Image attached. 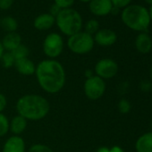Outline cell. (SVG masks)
I'll use <instances>...</instances> for the list:
<instances>
[{
    "label": "cell",
    "mask_w": 152,
    "mask_h": 152,
    "mask_svg": "<svg viewBox=\"0 0 152 152\" xmlns=\"http://www.w3.org/2000/svg\"><path fill=\"white\" fill-rule=\"evenodd\" d=\"M9 124L8 118L2 113H0V137L5 136L9 131Z\"/></svg>",
    "instance_id": "22"
},
{
    "label": "cell",
    "mask_w": 152,
    "mask_h": 152,
    "mask_svg": "<svg viewBox=\"0 0 152 152\" xmlns=\"http://www.w3.org/2000/svg\"><path fill=\"white\" fill-rule=\"evenodd\" d=\"M55 23H56V17H54L50 14H42L35 18L33 25L37 30L47 31L52 28Z\"/></svg>",
    "instance_id": "12"
},
{
    "label": "cell",
    "mask_w": 152,
    "mask_h": 152,
    "mask_svg": "<svg viewBox=\"0 0 152 152\" xmlns=\"http://www.w3.org/2000/svg\"><path fill=\"white\" fill-rule=\"evenodd\" d=\"M56 23L62 33L71 37L81 31L83 18L81 15L72 8L62 9L56 16Z\"/></svg>",
    "instance_id": "4"
},
{
    "label": "cell",
    "mask_w": 152,
    "mask_h": 152,
    "mask_svg": "<svg viewBox=\"0 0 152 152\" xmlns=\"http://www.w3.org/2000/svg\"><path fill=\"white\" fill-rule=\"evenodd\" d=\"M85 32L90 34V35H93L96 34L99 30V23L97 20L95 19H91L90 21H88L85 24Z\"/></svg>",
    "instance_id": "21"
},
{
    "label": "cell",
    "mask_w": 152,
    "mask_h": 152,
    "mask_svg": "<svg viewBox=\"0 0 152 152\" xmlns=\"http://www.w3.org/2000/svg\"><path fill=\"white\" fill-rule=\"evenodd\" d=\"M2 152H25V142L18 135L12 136L7 140Z\"/></svg>",
    "instance_id": "11"
},
{
    "label": "cell",
    "mask_w": 152,
    "mask_h": 152,
    "mask_svg": "<svg viewBox=\"0 0 152 152\" xmlns=\"http://www.w3.org/2000/svg\"><path fill=\"white\" fill-rule=\"evenodd\" d=\"M89 7L93 15L97 16H105L110 14L113 4L111 0H91Z\"/></svg>",
    "instance_id": "9"
},
{
    "label": "cell",
    "mask_w": 152,
    "mask_h": 152,
    "mask_svg": "<svg viewBox=\"0 0 152 152\" xmlns=\"http://www.w3.org/2000/svg\"><path fill=\"white\" fill-rule=\"evenodd\" d=\"M149 17H150V22H152V5L150 6V8H149Z\"/></svg>",
    "instance_id": "36"
},
{
    "label": "cell",
    "mask_w": 152,
    "mask_h": 152,
    "mask_svg": "<svg viewBox=\"0 0 152 152\" xmlns=\"http://www.w3.org/2000/svg\"><path fill=\"white\" fill-rule=\"evenodd\" d=\"M61 10H62V9H60L56 5L54 4V5L50 7V15H53L54 17H56V16L59 14V12H60Z\"/></svg>",
    "instance_id": "29"
},
{
    "label": "cell",
    "mask_w": 152,
    "mask_h": 152,
    "mask_svg": "<svg viewBox=\"0 0 152 152\" xmlns=\"http://www.w3.org/2000/svg\"><path fill=\"white\" fill-rule=\"evenodd\" d=\"M80 1H82V2H83V3H87V2H90L91 0H80Z\"/></svg>",
    "instance_id": "38"
},
{
    "label": "cell",
    "mask_w": 152,
    "mask_h": 152,
    "mask_svg": "<svg viewBox=\"0 0 152 152\" xmlns=\"http://www.w3.org/2000/svg\"><path fill=\"white\" fill-rule=\"evenodd\" d=\"M0 27H2L3 30L8 33L15 32L18 28V23L12 16H5L2 20H0Z\"/></svg>",
    "instance_id": "18"
},
{
    "label": "cell",
    "mask_w": 152,
    "mask_h": 152,
    "mask_svg": "<svg viewBox=\"0 0 152 152\" xmlns=\"http://www.w3.org/2000/svg\"><path fill=\"white\" fill-rule=\"evenodd\" d=\"M11 53L13 54V56H14V57H15V59L16 61V60H19V59L27 58L29 54H30V50L25 45L21 44L15 49L11 51Z\"/></svg>",
    "instance_id": "19"
},
{
    "label": "cell",
    "mask_w": 152,
    "mask_h": 152,
    "mask_svg": "<svg viewBox=\"0 0 152 152\" xmlns=\"http://www.w3.org/2000/svg\"><path fill=\"white\" fill-rule=\"evenodd\" d=\"M94 41L102 47H109L115 43L117 36L115 32L109 29L99 30V31L94 36Z\"/></svg>",
    "instance_id": "10"
},
{
    "label": "cell",
    "mask_w": 152,
    "mask_h": 152,
    "mask_svg": "<svg viewBox=\"0 0 152 152\" xmlns=\"http://www.w3.org/2000/svg\"><path fill=\"white\" fill-rule=\"evenodd\" d=\"M50 105L42 96L28 94L21 97L16 102V110L19 115L26 120H41L49 113Z\"/></svg>",
    "instance_id": "2"
},
{
    "label": "cell",
    "mask_w": 152,
    "mask_h": 152,
    "mask_svg": "<svg viewBox=\"0 0 152 152\" xmlns=\"http://www.w3.org/2000/svg\"><path fill=\"white\" fill-rule=\"evenodd\" d=\"M3 54H4V48H3V46H2V43L0 42V59H1Z\"/></svg>",
    "instance_id": "35"
},
{
    "label": "cell",
    "mask_w": 152,
    "mask_h": 152,
    "mask_svg": "<svg viewBox=\"0 0 152 152\" xmlns=\"http://www.w3.org/2000/svg\"><path fill=\"white\" fill-rule=\"evenodd\" d=\"M15 66L16 70L18 71V72L23 74V75L30 76V75L35 74L36 65L28 57L16 60L15 64Z\"/></svg>",
    "instance_id": "13"
},
{
    "label": "cell",
    "mask_w": 152,
    "mask_h": 152,
    "mask_svg": "<svg viewBox=\"0 0 152 152\" xmlns=\"http://www.w3.org/2000/svg\"><path fill=\"white\" fill-rule=\"evenodd\" d=\"M94 39L85 31H80L69 37L67 40L68 48L74 54L84 55L92 50L94 48Z\"/></svg>",
    "instance_id": "5"
},
{
    "label": "cell",
    "mask_w": 152,
    "mask_h": 152,
    "mask_svg": "<svg viewBox=\"0 0 152 152\" xmlns=\"http://www.w3.org/2000/svg\"><path fill=\"white\" fill-rule=\"evenodd\" d=\"M118 72V65L117 64L110 59V58H104L99 60L95 65V72L97 76L101 79H110Z\"/></svg>",
    "instance_id": "8"
},
{
    "label": "cell",
    "mask_w": 152,
    "mask_h": 152,
    "mask_svg": "<svg viewBox=\"0 0 152 152\" xmlns=\"http://www.w3.org/2000/svg\"><path fill=\"white\" fill-rule=\"evenodd\" d=\"M123 23L131 30L145 32L150 24L148 10L140 5H129L121 13Z\"/></svg>",
    "instance_id": "3"
},
{
    "label": "cell",
    "mask_w": 152,
    "mask_h": 152,
    "mask_svg": "<svg viewBox=\"0 0 152 152\" xmlns=\"http://www.w3.org/2000/svg\"><path fill=\"white\" fill-rule=\"evenodd\" d=\"M15 2V0H0V9L7 10L9 9Z\"/></svg>",
    "instance_id": "27"
},
{
    "label": "cell",
    "mask_w": 152,
    "mask_h": 152,
    "mask_svg": "<svg viewBox=\"0 0 152 152\" xmlns=\"http://www.w3.org/2000/svg\"><path fill=\"white\" fill-rule=\"evenodd\" d=\"M64 49L63 38L56 32L48 34L43 41V51L50 59L58 57Z\"/></svg>",
    "instance_id": "7"
},
{
    "label": "cell",
    "mask_w": 152,
    "mask_h": 152,
    "mask_svg": "<svg viewBox=\"0 0 152 152\" xmlns=\"http://www.w3.org/2000/svg\"><path fill=\"white\" fill-rule=\"evenodd\" d=\"M144 1L147 3V4H148V5H152V0H144Z\"/></svg>",
    "instance_id": "37"
},
{
    "label": "cell",
    "mask_w": 152,
    "mask_h": 152,
    "mask_svg": "<svg viewBox=\"0 0 152 152\" xmlns=\"http://www.w3.org/2000/svg\"><path fill=\"white\" fill-rule=\"evenodd\" d=\"M111 2L114 7H118L119 9L121 8H125L130 5L132 0H111Z\"/></svg>",
    "instance_id": "26"
},
{
    "label": "cell",
    "mask_w": 152,
    "mask_h": 152,
    "mask_svg": "<svg viewBox=\"0 0 152 152\" xmlns=\"http://www.w3.org/2000/svg\"><path fill=\"white\" fill-rule=\"evenodd\" d=\"M118 109L122 114H126L131 109V104L126 99H121L118 103Z\"/></svg>",
    "instance_id": "25"
},
{
    "label": "cell",
    "mask_w": 152,
    "mask_h": 152,
    "mask_svg": "<svg viewBox=\"0 0 152 152\" xmlns=\"http://www.w3.org/2000/svg\"><path fill=\"white\" fill-rule=\"evenodd\" d=\"M75 0H55V5H56L60 9L71 8Z\"/></svg>",
    "instance_id": "24"
},
{
    "label": "cell",
    "mask_w": 152,
    "mask_h": 152,
    "mask_svg": "<svg viewBox=\"0 0 152 152\" xmlns=\"http://www.w3.org/2000/svg\"><path fill=\"white\" fill-rule=\"evenodd\" d=\"M150 77L152 79V65H151V68H150Z\"/></svg>",
    "instance_id": "39"
},
{
    "label": "cell",
    "mask_w": 152,
    "mask_h": 152,
    "mask_svg": "<svg viewBox=\"0 0 152 152\" xmlns=\"http://www.w3.org/2000/svg\"><path fill=\"white\" fill-rule=\"evenodd\" d=\"M85 76H86V78L88 79V78H91V77H92L93 76V73H92V71L91 70H86L85 71Z\"/></svg>",
    "instance_id": "33"
},
{
    "label": "cell",
    "mask_w": 152,
    "mask_h": 152,
    "mask_svg": "<svg viewBox=\"0 0 152 152\" xmlns=\"http://www.w3.org/2000/svg\"><path fill=\"white\" fill-rule=\"evenodd\" d=\"M26 127H27V120L19 115L15 116L9 124V130H11V132L14 134L18 136L19 134L23 133L25 131Z\"/></svg>",
    "instance_id": "17"
},
{
    "label": "cell",
    "mask_w": 152,
    "mask_h": 152,
    "mask_svg": "<svg viewBox=\"0 0 152 152\" xmlns=\"http://www.w3.org/2000/svg\"><path fill=\"white\" fill-rule=\"evenodd\" d=\"M35 74L41 89L50 94L59 92L66 81L65 70L62 64L55 59H46L38 64Z\"/></svg>",
    "instance_id": "1"
},
{
    "label": "cell",
    "mask_w": 152,
    "mask_h": 152,
    "mask_svg": "<svg viewBox=\"0 0 152 152\" xmlns=\"http://www.w3.org/2000/svg\"><path fill=\"white\" fill-rule=\"evenodd\" d=\"M85 96L91 100H97L100 99L106 91V83L103 79L97 75L86 79L83 85Z\"/></svg>",
    "instance_id": "6"
},
{
    "label": "cell",
    "mask_w": 152,
    "mask_h": 152,
    "mask_svg": "<svg viewBox=\"0 0 152 152\" xmlns=\"http://www.w3.org/2000/svg\"><path fill=\"white\" fill-rule=\"evenodd\" d=\"M29 152H54V151L48 146L41 143H38V144H33L30 148Z\"/></svg>",
    "instance_id": "23"
},
{
    "label": "cell",
    "mask_w": 152,
    "mask_h": 152,
    "mask_svg": "<svg viewBox=\"0 0 152 152\" xmlns=\"http://www.w3.org/2000/svg\"><path fill=\"white\" fill-rule=\"evenodd\" d=\"M109 152H124V151L120 147L115 146V147H113L112 148L109 149Z\"/></svg>",
    "instance_id": "31"
},
{
    "label": "cell",
    "mask_w": 152,
    "mask_h": 152,
    "mask_svg": "<svg viewBox=\"0 0 152 152\" xmlns=\"http://www.w3.org/2000/svg\"><path fill=\"white\" fill-rule=\"evenodd\" d=\"M7 98L5 97L4 94L0 93V113H2L5 110V108L7 107Z\"/></svg>",
    "instance_id": "28"
},
{
    "label": "cell",
    "mask_w": 152,
    "mask_h": 152,
    "mask_svg": "<svg viewBox=\"0 0 152 152\" xmlns=\"http://www.w3.org/2000/svg\"><path fill=\"white\" fill-rule=\"evenodd\" d=\"M119 12H120V9H119L118 7H114V6H113V7H112V9H111L110 14H112V15H115L119 14Z\"/></svg>",
    "instance_id": "32"
},
{
    "label": "cell",
    "mask_w": 152,
    "mask_h": 152,
    "mask_svg": "<svg viewBox=\"0 0 152 152\" xmlns=\"http://www.w3.org/2000/svg\"><path fill=\"white\" fill-rule=\"evenodd\" d=\"M0 61H1L2 65L7 69L15 66V59L13 54L11 52H8V51L3 54Z\"/></svg>",
    "instance_id": "20"
},
{
    "label": "cell",
    "mask_w": 152,
    "mask_h": 152,
    "mask_svg": "<svg viewBox=\"0 0 152 152\" xmlns=\"http://www.w3.org/2000/svg\"><path fill=\"white\" fill-rule=\"evenodd\" d=\"M137 152H152V132L141 135L136 141Z\"/></svg>",
    "instance_id": "16"
},
{
    "label": "cell",
    "mask_w": 152,
    "mask_h": 152,
    "mask_svg": "<svg viewBox=\"0 0 152 152\" xmlns=\"http://www.w3.org/2000/svg\"><path fill=\"white\" fill-rule=\"evenodd\" d=\"M1 43L4 50L11 52L22 44V38L16 32H9L4 37Z\"/></svg>",
    "instance_id": "15"
},
{
    "label": "cell",
    "mask_w": 152,
    "mask_h": 152,
    "mask_svg": "<svg viewBox=\"0 0 152 152\" xmlns=\"http://www.w3.org/2000/svg\"><path fill=\"white\" fill-rule=\"evenodd\" d=\"M152 85L150 83H148V81H143L141 83H140V89L144 91H148L151 89Z\"/></svg>",
    "instance_id": "30"
},
{
    "label": "cell",
    "mask_w": 152,
    "mask_h": 152,
    "mask_svg": "<svg viewBox=\"0 0 152 152\" xmlns=\"http://www.w3.org/2000/svg\"><path fill=\"white\" fill-rule=\"evenodd\" d=\"M97 152H109V148H107V147H101L98 148Z\"/></svg>",
    "instance_id": "34"
},
{
    "label": "cell",
    "mask_w": 152,
    "mask_h": 152,
    "mask_svg": "<svg viewBox=\"0 0 152 152\" xmlns=\"http://www.w3.org/2000/svg\"><path fill=\"white\" fill-rule=\"evenodd\" d=\"M135 46L139 52L142 54H147L152 49V39L148 33L141 32L136 38Z\"/></svg>",
    "instance_id": "14"
}]
</instances>
